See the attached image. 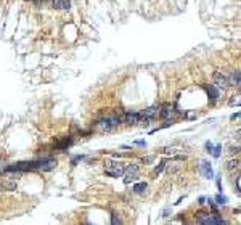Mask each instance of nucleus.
<instances>
[{
  "instance_id": "nucleus-24",
  "label": "nucleus",
  "mask_w": 241,
  "mask_h": 225,
  "mask_svg": "<svg viewBox=\"0 0 241 225\" xmlns=\"http://www.w3.org/2000/svg\"><path fill=\"white\" fill-rule=\"evenodd\" d=\"M177 151V148L175 147H172V148H166L164 150V153H167V155H171V153H175Z\"/></svg>"
},
{
  "instance_id": "nucleus-13",
  "label": "nucleus",
  "mask_w": 241,
  "mask_h": 225,
  "mask_svg": "<svg viewBox=\"0 0 241 225\" xmlns=\"http://www.w3.org/2000/svg\"><path fill=\"white\" fill-rule=\"evenodd\" d=\"M18 182L16 180H3L0 183V190H16Z\"/></svg>"
},
{
  "instance_id": "nucleus-6",
  "label": "nucleus",
  "mask_w": 241,
  "mask_h": 225,
  "mask_svg": "<svg viewBox=\"0 0 241 225\" xmlns=\"http://www.w3.org/2000/svg\"><path fill=\"white\" fill-rule=\"evenodd\" d=\"M199 171H201V174H203L206 179H214V169H212L211 163H207V161H201Z\"/></svg>"
},
{
  "instance_id": "nucleus-20",
  "label": "nucleus",
  "mask_w": 241,
  "mask_h": 225,
  "mask_svg": "<svg viewBox=\"0 0 241 225\" xmlns=\"http://www.w3.org/2000/svg\"><path fill=\"white\" fill-rule=\"evenodd\" d=\"M111 224H113V225H119V224H121V219L117 217L116 212H111Z\"/></svg>"
},
{
  "instance_id": "nucleus-27",
  "label": "nucleus",
  "mask_w": 241,
  "mask_h": 225,
  "mask_svg": "<svg viewBox=\"0 0 241 225\" xmlns=\"http://www.w3.org/2000/svg\"><path fill=\"white\" fill-rule=\"evenodd\" d=\"M48 2H50V3H52V0H48Z\"/></svg>"
},
{
  "instance_id": "nucleus-8",
  "label": "nucleus",
  "mask_w": 241,
  "mask_h": 225,
  "mask_svg": "<svg viewBox=\"0 0 241 225\" xmlns=\"http://www.w3.org/2000/svg\"><path fill=\"white\" fill-rule=\"evenodd\" d=\"M206 90H207V97H209V100H211V103H215V101L219 100V97H220L219 89H217L215 85H207Z\"/></svg>"
},
{
  "instance_id": "nucleus-22",
  "label": "nucleus",
  "mask_w": 241,
  "mask_h": 225,
  "mask_svg": "<svg viewBox=\"0 0 241 225\" xmlns=\"http://www.w3.org/2000/svg\"><path fill=\"white\" fill-rule=\"evenodd\" d=\"M164 166H166V161H163V163H161L159 166H157V167L155 169V172H156V174H159V172H161V171H163V169H164Z\"/></svg>"
},
{
  "instance_id": "nucleus-3",
  "label": "nucleus",
  "mask_w": 241,
  "mask_h": 225,
  "mask_svg": "<svg viewBox=\"0 0 241 225\" xmlns=\"http://www.w3.org/2000/svg\"><path fill=\"white\" fill-rule=\"evenodd\" d=\"M105 171L108 175H111V177H122L124 175V167L119 164V163H116V161H106L105 163Z\"/></svg>"
},
{
  "instance_id": "nucleus-1",
  "label": "nucleus",
  "mask_w": 241,
  "mask_h": 225,
  "mask_svg": "<svg viewBox=\"0 0 241 225\" xmlns=\"http://www.w3.org/2000/svg\"><path fill=\"white\" fill-rule=\"evenodd\" d=\"M195 220H196V224H203V225H227L228 224V220L219 217L217 212H212V214H207V212H196Z\"/></svg>"
},
{
  "instance_id": "nucleus-4",
  "label": "nucleus",
  "mask_w": 241,
  "mask_h": 225,
  "mask_svg": "<svg viewBox=\"0 0 241 225\" xmlns=\"http://www.w3.org/2000/svg\"><path fill=\"white\" fill-rule=\"evenodd\" d=\"M157 113H159V106H149V108L143 109V111L138 113L140 114V122H143V124L147 125L149 121H153L157 116Z\"/></svg>"
},
{
  "instance_id": "nucleus-7",
  "label": "nucleus",
  "mask_w": 241,
  "mask_h": 225,
  "mask_svg": "<svg viewBox=\"0 0 241 225\" xmlns=\"http://www.w3.org/2000/svg\"><path fill=\"white\" fill-rule=\"evenodd\" d=\"M124 121L130 125H135V124H140V114L137 111H129L124 114Z\"/></svg>"
},
{
  "instance_id": "nucleus-21",
  "label": "nucleus",
  "mask_w": 241,
  "mask_h": 225,
  "mask_svg": "<svg viewBox=\"0 0 241 225\" xmlns=\"http://www.w3.org/2000/svg\"><path fill=\"white\" fill-rule=\"evenodd\" d=\"M215 201L219 204H227V196H223V195H217L215 196Z\"/></svg>"
},
{
  "instance_id": "nucleus-15",
  "label": "nucleus",
  "mask_w": 241,
  "mask_h": 225,
  "mask_svg": "<svg viewBox=\"0 0 241 225\" xmlns=\"http://www.w3.org/2000/svg\"><path fill=\"white\" fill-rule=\"evenodd\" d=\"M227 169L228 171H238L240 169V159H230L227 163Z\"/></svg>"
},
{
  "instance_id": "nucleus-12",
  "label": "nucleus",
  "mask_w": 241,
  "mask_h": 225,
  "mask_svg": "<svg viewBox=\"0 0 241 225\" xmlns=\"http://www.w3.org/2000/svg\"><path fill=\"white\" fill-rule=\"evenodd\" d=\"M52 7L58 10H69L71 8V2L69 0H52Z\"/></svg>"
},
{
  "instance_id": "nucleus-17",
  "label": "nucleus",
  "mask_w": 241,
  "mask_h": 225,
  "mask_svg": "<svg viewBox=\"0 0 241 225\" xmlns=\"http://www.w3.org/2000/svg\"><path fill=\"white\" fill-rule=\"evenodd\" d=\"M124 183L125 185H129V183H132V182H135V180H138V174H124Z\"/></svg>"
},
{
  "instance_id": "nucleus-10",
  "label": "nucleus",
  "mask_w": 241,
  "mask_h": 225,
  "mask_svg": "<svg viewBox=\"0 0 241 225\" xmlns=\"http://www.w3.org/2000/svg\"><path fill=\"white\" fill-rule=\"evenodd\" d=\"M56 167V161L55 159H42L40 161V166H39V169L43 172H48V171H52V169Z\"/></svg>"
},
{
  "instance_id": "nucleus-14",
  "label": "nucleus",
  "mask_w": 241,
  "mask_h": 225,
  "mask_svg": "<svg viewBox=\"0 0 241 225\" xmlns=\"http://www.w3.org/2000/svg\"><path fill=\"white\" fill-rule=\"evenodd\" d=\"M124 174H140V167L137 164H129L127 167H124Z\"/></svg>"
},
{
  "instance_id": "nucleus-18",
  "label": "nucleus",
  "mask_w": 241,
  "mask_h": 225,
  "mask_svg": "<svg viewBox=\"0 0 241 225\" xmlns=\"http://www.w3.org/2000/svg\"><path fill=\"white\" fill-rule=\"evenodd\" d=\"M71 145H73V140H71V139H64V140L61 141V143L56 145V148H58V150H66L68 147H71Z\"/></svg>"
},
{
  "instance_id": "nucleus-23",
  "label": "nucleus",
  "mask_w": 241,
  "mask_h": 225,
  "mask_svg": "<svg viewBox=\"0 0 241 225\" xmlns=\"http://www.w3.org/2000/svg\"><path fill=\"white\" fill-rule=\"evenodd\" d=\"M212 148H214V145H212L211 141H207V143H206V151L209 153V155L212 153Z\"/></svg>"
},
{
  "instance_id": "nucleus-25",
  "label": "nucleus",
  "mask_w": 241,
  "mask_h": 225,
  "mask_svg": "<svg viewBox=\"0 0 241 225\" xmlns=\"http://www.w3.org/2000/svg\"><path fill=\"white\" fill-rule=\"evenodd\" d=\"M236 193L240 195V175H236Z\"/></svg>"
},
{
  "instance_id": "nucleus-28",
  "label": "nucleus",
  "mask_w": 241,
  "mask_h": 225,
  "mask_svg": "<svg viewBox=\"0 0 241 225\" xmlns=\"http://www.w3.org/2000/svg\"><path fill=\"white\" fill-rule=\"evenodd\" d=\"M31 2H32V0H31Z\"/></svg>"
},
{
  "instance_id": "nucleus-26",
  "label": "nucleus",
  "mask_w": 241,
  "mask_h": 225,
  "mask_svg": "<svg viewBox=\"0 0 241 225\" xmlns=\"http://www.w3.org/2000/svg\"><path fill=\"white\" fill-rule=\"evenodd\" d=\"M198 203H199V204H204V203H206V198H204V196H201V198H199V201H198Z\"/></svg>"
},
{
  "instance_id": "nucleus-5",
  "label": "nucleus",
  "mask_w": 241,
  "mask_h": 225,
  "mask_svg": "<svg viewBox=\"0 0 241 225\" xmlns=\"http://www.w3.org/2000/svg\"><path fill=\"white\" fill-rule=\"evenodd\" d=\"M212 84H214L217 89H225V87H230L228 85V81H227V76L222 73H219V71H215L214 74H212Z\"/></svg>"
},
{
  "instance_id": "nucleus-2",
  "label": "nucleus",
  "mask_w": 241,
  "mask_h": 225,
  "mask_svg": "<svg viewBox=\"0 0 241 225\" xmlns=\"http://www.w3.org/2000/svg\"><path fill=\"white\" fill-rule=\"evenodd\" d=\"M40 166V161H23V163H18V164H13V166H8L5 167V171H32V169H39Z\"/></svg>"
},
{
  "instance_id": "nucleus-9",
  "label": "nucleus",
  "mask_w": 241,
  "mask_h": 225,
  "mask_svg": "<svg viewBox=\"0 0 241 225\" xmlns=\"http://www.w3.org/2000/svg\"><path fill=\"white\" fill-rule=\"evenodd\" d=\"M174 114V109L171 105H163L159 106V113H157V116L161 117V119H167V117H171Z\"/></svg>"
},
{
  "instance_id": "nucleus-16",
  "label": "nucleus",
  "mask_w": 241,
  "mask_h": 225,
  "mask_svg": "<svg viewBox=\"0 0 241 225\" xmlns=\"http://www.w3.org/2000/svg\"><path fill=\"white\" fill-rule=\"evenodd\" d=\"M147 188H148V183L147 182H141V183H135V185H133L132 190L135 191V193H143Z\"/></svg>"
},
{
  "instance_id": "nucleus-11",
  "label": "nucleus",
  "mask_w": 241,
  "mask_h": 225,
  "mask_svg": "<svg viewBox=\"0 0 241 225\" xmlns=\"http://www.w3.org/2000/svg\"><path fill=\"white\" fill-rule=\"evenodd\" d=\"M227 81H228V85L240 87V71H231L227 76Z\"/></svg>"
},
{
  "instance_id": "nucleus-19",
  "label": "nucleus",
  "mask_w": 241,
  "mask_h": 225,
  "mask_svg": "<svg viewBox=\"0 0 241 225\" xmlns=\"http://www.w3.org/2000/svg\"><path fill=\"white\" fill-rule=\"evenodd\" d=\"M220 153H222V147H220V145H217V147L212 148V153H211V155L214 156V158H220Z\"/></svg>"
}]
</instances>
